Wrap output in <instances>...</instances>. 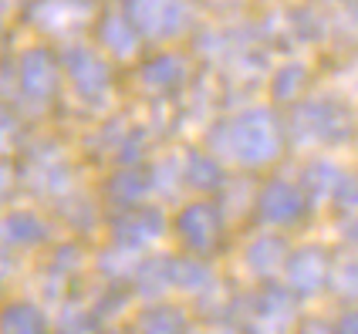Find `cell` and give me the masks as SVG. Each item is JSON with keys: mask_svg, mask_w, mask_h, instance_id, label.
<instances>
[{"mask_svg": "<svg viewBox=\"0 0 358 334\" xmlns=\"http://www.w3.org/2000/svg\"><path fill=\"white\" fill-rule=\"evenodd\" d=\"M132 287L142 297H159L173 291V256H145L139 260L136 274H132Z\"/></svg>", "mask_w": 358, "mask_h": 334, "instance_id": "obj_9", "label": "cell"}, {"mask_svg": "<svg viewBox=\"0 0 358 334\" xmlns=\"http://www.w3.org/2000/svg\"><path fill=\"white\" fill-rule=\"evenodd\" d=\"M101 317L92 311V307H64L55 324L58 334H99Z\"/></svg>", "mask_w": 358, "mask_h": 334, "instance_id": "obj_16", "label": "cell"}, {"mask_svg": "<svg viewBox=\"0 0 358 334\" xmlns=\"http://www.w3.org/2000/svg\"><path fill=\"white\" fill-rule=\"evenodd\" d=\"M173 233H176L179 247L193 256H210L223 247V233H227V219L217 199H193L173 217Z\"/></svg>", "mask_w": 358, "mask_h": 334, "instance_id": "obj_2", "label": "cell"}, {"mask_svg": "<svg viewBox=\"0 0 358 334\" xmlns=\"http://www.w3.org/2000/svg\"><path fill=\"white\" fill-rule=\"evenodd\" d=\"M24 88L31 95H51L55 88V71L51 64H44V55H31L24 64Z\"/></svg>", "mask_w": 358, "mask_h": 334, "instance_id": "obj_17", "label": "cell"}, {"mask_svg": "<svg viewBox=\"0 0 358 334\" xmlns=\"http://www.w3.org/2000/svg\"><path fill=\"white\" fill-rule=\"evenodd\" d=\"M345 236H348V243L358 250V213L352 219H348V226H345Z\"/></svg>", "mask_w": 358, "mask_h": 334, "instance_id": "obj_21", "label": "cell"}, {"mask_svg": "<svg viewBox=\"0 0 358 334\" xmlns=\"http://www.w3.org/2000/svg\"><path fill=\"white\" fill-rule=\"evenodd\" d=\"M298 334H338V328H331L328 321H315L311 317V321H304L298 328Z\"/></svg>", "mask_w": 358, "mask_h": 334, "instance_id": "obj_20", "label": "cell"}, {"mask_svg": "<svg viewBox=\"0 0 358 334\" xmlns=\"http://www.w3.org/2000/svg\"><path fill=\"white\" fill-rule=\"evenodd\" d=\"M335 328H338V334H358V300L338 317V324H335Z\"/></svg>", "mask_w": 358, "mask_h": 334, "instance_id": "obj_19", "label": "cell"}, {"mask_svg": "<svg viewBox=\"0 0 358 334\" xmlns=\"http://www.w3.org/2000/svg\"><path fill=\"white\" fill-rule=\"evenodd\" d=\"M152 186H156V179H149L139 169H122L105 182V199L115 203L119 210H129V206H139Z\"/></svg>", "mask_w": 358, "mask_h": 334, "instance_id": "obj_8", "label": "cell"}, {"mask_svg": "<svg viewBox=\"0 0 358 334\" xmlns=\"http://www.w3.org/2000/svg\"><path fill=\"white\" fill-rule=\"evenodd\" d=\"M341 179V173H335V166L331 162H318V166H311L308 169V176H304V193L311 203H318V199H331V189H335V182Z\"/></svg>", "mask_w": 358, "mask_h": 334, "instance_id": "obj_15", "label": "cell"}, {"mask_svg": "<svg viewBox=\"0 0 358 334\" xmlns=\"http://www.w3.org/2000/svg\"><path fill=\"white\" fill-rule=\"evenodd\" d=\"M132 334H186V314L173 304L142 307L132 324Z\"/></svg>", "mask_w": 358, "mask_h": 334, "instance_id": "obj_10", "label": "cell"}, {"mask_svg": "<svg viewBox=\"0 0 358 334\" xmlns=\"http://www.w3.org/2000/svg\"><path fill=\"white\" fill-rule=\"evenodd\" d=\"M3 240H7V247L34 250V247L51 240V226L34 210H10L7 219H3Z\"/></svg>", "mask_w": 358, "mask_h": 334, "instance_id": "obj_7", "label": "cell"}, {"mask_svg": "<svg viewBox=\"0 0 358 334\" xmlns=\"http://www.w3.org/2000/svg\"><path fill=\"white\" fill-rule=\"evenodd\" d=\"M206 287H213V274H210L203 256H193V254L173 256V291L203 294Z\"/></svg>", "mask_w": 358, "mask_h": 334, "instance_id": "obj_11", "label": "cell"}, {"mask_svg": "<svg viewBox=\"0 0 358 334\" xmlns=\"http://www.w3.org/2000/svg\"><path fill=\"white\" fill-rule=\"evenodd\" d=\"M99 334H125V331H99ZM129 334H132V331H129Z\"/></svg>", "mask_w": 358, "mask_h": 334, "instance_id": "obj_22", "label": "cell"}, {"mask_svg": "<svg viewBox=\"0 0 358 334\" xmlns=\"http://www.w3.org/2000/svg\"><path fill=\"white\" fill-rule=\"evenodd\" d=\"M341 300H358V256L348 254L341 260H331V284H328Z\"/></svg>", "mask_w": 358, "mask_h": 334, "instance_id": "obj_14", "label": "cell"}, {"mask_svg": "<svg viewBox=\"0 0 358 334\" xmlns=\"http://www.w3.org/2000/svg\"><path fill=\"white\" fill-rule=\"evenodd\" d=\"M223 152L240 162V166H264V162H274L280 152V138H278V125L274 118L264 115V112H250V115H240L227 125V136H223Z\"/></svg>", "mask_w": 358, "mask_h": 334, "instance_id": "obj_1", "label": "cell"}, {"mask_svg": "<svg viewBox=\"0 0 358 334\" xmlns=\"http://www.w3.org/2000/svg\"><path fill=\"white\" fill-rule=\"evenodd\" d=\"M331 199H335V210L345 213V217H355L358 213V179L355 176H341L331 189Z\"/></svg>", "mask_w": 358, "mask_h": 334, "instance_id": "obj_18", "label": "cell"}, {"mask_svg": "<svg viewBox=\"0 0 358 334\" xmlns=\"http://www.w3.org/2000/svg\"><path fill=\"white\" fill-rule=\"evenodd\" d=\"M166 233V217L156 206H129L112 219V243L129 247V250H145Z\"/></svg>", "mask_w": 358, "mask_h": 334, "instance_id": "obj_5", "label": "cell"}, {"mask_svg": "<svg viewBox=\"0 0 358 334\" xmlns=\"http://www.w3.org/2000/svg\"><path fill=\"white\" fill-rule=\"evenodd\" d=\"M287 256H291V247L280 233H257L247 247H243V267L250 270L260 280H274L278 274H284L287 267Z\"/></svg>", "mask_w": 358, "mask_h": 334, "instance_id": "obj_6", "label": "cell"}, {"mask_svg": "<svg viewBox=\"0 0 358 334\" xmlns=\"http://www.w3.org/2000/svg\"><path fill=\"white\" fill-rule=\"evenodd\" d=\"M284 284L294 291L298 297H315L331 284V256L324 247H298L287 256L284 267Z\"/></svg>", "mask_w": 358, "mask_h": 334, "instance_id": "obj_4", "label": "cell"}, {"mask_svg": "<svg viewBox=\"0 0 358 334\" xmlns=\"http://www.w3.org/2000/svg\"><path fill=\"white\" fill-rule=\"evenodd\" d=\"M3 334H51L48 328V317L41 311L38 304H31V300H14V304H7V311H3Z\"/></svg>", "mask_w": 358, "mask_h": 334, "instance_id": "obj_13", "label": "cell"}, {"mask_svg": "<svg viewBox=\"0 0 358 334\" xmlns=\"http://www.w3.org/2000/svg\"><path fill=\"white\" fill-rule=\"evenodd\" d=\"M179 176H182L186 186H193L196 193H217L223 186V169H220L217 159H210L206 152H189Z\"/></svg>", "mask_w": 358, "mask_h": 334, "instance_id": "obj_12", "label": "cell"}, {"mask_svg": "<svg viewBox=\"0 0 358 334\" xmlns=\"http://www.w3.org/2000/svg\"><path fill=\"white\" fill-rule=\"evenodd\" d=\"M308 210H311V199L304 193V186L287 179L264 182L254 199V219L264 226H294L308 217Z\"/></svg>", "mask_w": 358, "mask_h": 334, "instance_id": "obj_3", "label": "cell"}]
</instances>
